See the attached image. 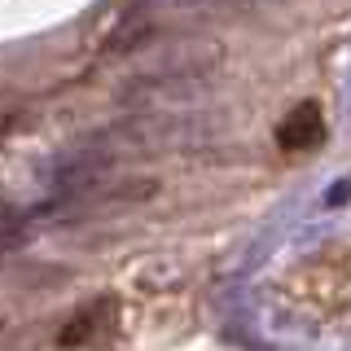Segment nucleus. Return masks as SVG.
<instances>
[{
    "label": "nucleus",
    "mask_w": 351,
    "mask_h": 351,
    "mask_svg": "<svg viewBox=\"0 0 351 351\" xmlns=\"http://www.w3.org/2000/svg\"><path fill=\"white\" fill-rule=\"evenodd\" d=\"M224 62V44L211 36H171L136 44L128 58V88H158V84H202Z\"/></svg>",
    "instance_id": "f257e3e1"
},
{
    "label": "nucleus",
    "mask_w": 351,
    "mask_h": 351,
    "mask_svg": "<svg viewBox=\"0 0 351 351\" xmlns=\"http://www.w3.org/2000/svg\"><path fill=\"white\" fill-rule=\"evenodd\" d=\"M114 316H119V303H114V299H93V303H84L80 312L71 316V325L62 329L58 343H62V347H88V343H101V338L114 334Z\"/></svg>",
    "instance_id": "f03ea898"
},
{
    "label": "nucleus",
    "mask_w": 351,
    "mask_h": 351,
    "mask_svg": "<svg viewBox=\"0 0 351 351\" xmlns=\"http://www.w3.org/2000/svg\"><path fill=\"white\" fill-rule=\"evenodd\" d=\"M321 141V106L316 101H303L299 110H290V119L277 128V145L285 149H307Z\"/></svg>",
    "instance_id": "7ed1b4c3"
},
{
    "label": "nucleus",
    "mask_w": 351,
    "mask_h": 351,
    "mask_svg": "<svg viewBox=\"0 0 351 351\" xmlns=\"http://www.w3.org/2000/svg\"><path fill=\"white\" fill-rule=\"evenodd\" d=\"M27 219H31V215L14 211V206H0V250L18 246V241L27 237Z\"/></svg>",
    "instance_id": "20e7f679"
},
{
    "label": "nucleus",
    "mask_w": 351,
    "mask_h": 351,
    "mask_svg": "<svg viewBox=\"0 0 351 351\" xmlns=\"http://www.w3.org/2000/svg\"><path fill=\"white\" fill-rule=\"evenodd\" d=\"M193 5H206V0H136L132 14L149 18V14H171V9H193Z\"/></svg>",
    "instance_id": "39448f33"
},
{
    "label": "nucleus",
    "mask_w": 351,
    "mask_h": 351,
    "mask_svg": "<svg viewBox=\"0 0 351 351\" xmlns=\"http://www.w3.org/2000/svg\"><path fill=\"white\" fill-rule=\"evenodd\" d=\"M347 197H351V176H347L343 184H334V189L325 193V202H329V206H338V202H347Z\"/></svg>",
    "instance_id": "423d86ee"
}]
</instances>
